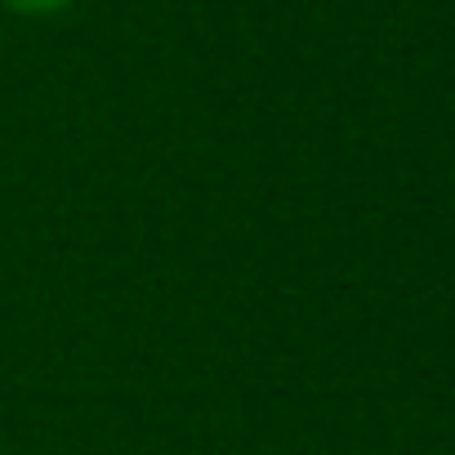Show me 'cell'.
I'll list each match as a JSON object with an SVG mask.
<instances>
[{
	"mask_svg": "<svg viewBox=\"0 0 455 455\" xmlns=\"http://www.w3.org/2000/svg\"><path fill=\"white\" fill-rule=\"evenodd\" d=\"M5 5H10L14 14H54V10L68 5V0H5Z\"/></svg>",
	"mask_w": 455,
	"mask_h": 455,
	"instance_id": "obj_1",
	"label": "cell"
}]
</instances>
